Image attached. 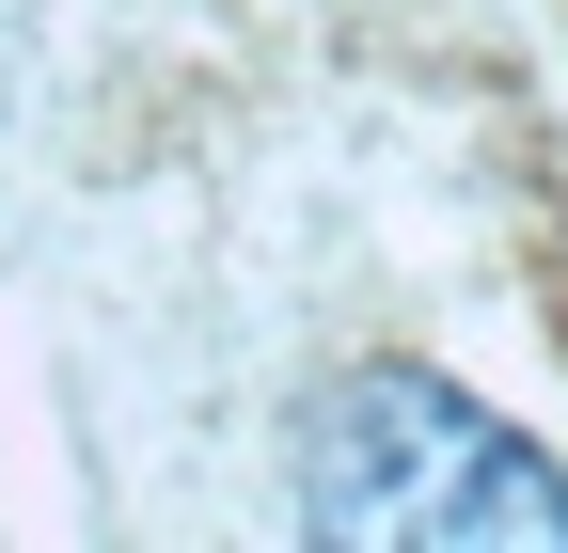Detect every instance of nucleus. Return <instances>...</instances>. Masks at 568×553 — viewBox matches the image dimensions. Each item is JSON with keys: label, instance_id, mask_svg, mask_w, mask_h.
Here are the masks:
<instances>
[{"label": "nucleus", "instance_id": "1", "mask_svg": "<svg viewBox=\"0 0 568 553\" xmlns=\"http://www.w3.org/2000/svg\"><path fill=\"white\" fill-rule=\"evenodd\" d=\"M284 506L301 537H364V553H568V459L426 364H347L301 395Z\"/></svg>", "mask_w": 568, "mask_h": 553}]
</instances>
